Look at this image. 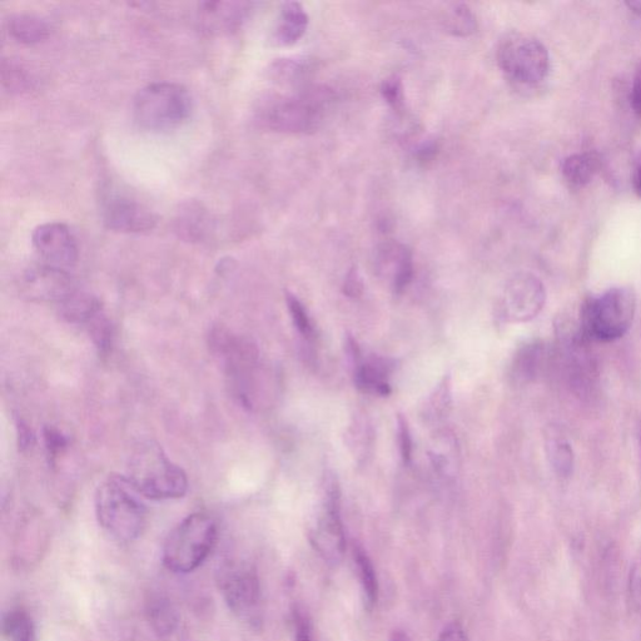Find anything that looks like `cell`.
<instances>
[{
    "label": "cell",
    "instance_id": "cell-40",
    "mask_svg": "<svg viewBox=\"0 0 641 641\" xmlns=\"http://www.w3.org/2000/svg\"><path fill=\"white\" fill-rule=\"evenodd\" d=\"M295 630L296 641H312L310 624L300 613L295 614Z\"/></svg>",
    "mask_w": 641,
    "mask_h": 641
},
{
    "label": "cell",
    "instance_id": "cell-29",
    "mask_svg": "<svg viewBox=\"0 0 641 641\" xmlns=\"http://www.w3.org/2000/svg\"><path fill=\"white\" fill-rule=\"evenodd\" d=\"M3 86L9 92L23 93L33 87L32 74L14 59H4L2 63Z\"/></svg>",
    "mask_w": 641,
    "mask_h": 641
},
{
    "label": "cell",
    "instance_id": "cell-17",
    "mask_svg": "<svg viewBox=\"0 0 641 641\" xmlns=\"http://www.w3.org/2000/svg\"><path fill=\"white\" fill-rule=\"evenodd\" d=\"M251 4L245 2H206L200 4L201 19L210 32H232L245 22Z\"/></svg>",
    "mask_w": 641,
    "mask_h": 641
},
{
    "label": "cell",
    "instance_id": "cell-31",
    "mask_svg": "<svg viewBox=\"0 0 641 641\" xmlns=\"http://www.w3.org/2000/svg\"><path fill=\"white\" fill-rule=\"evenodd\" d=\"M206 222L205 212L198 206H190L181 213L180 230L191 240H200L206 233Z\"/></svg>",
    "mask_w": 641,
    "mask_h": 641
},
{
    "label": "cell",
    "instance_id": "cell-11",
    "mask_svg": "<svg viewBox=\"0 0 641 641\" xmlns=\"http://www.w3.org/2000/svg\"><path fill=\"white\" fill-rule=\"evenodd\" d=\"M545 302L544 283L533 273L521 272L506 283L501 297V315L514 324L529 322L543 311Z\"/></svg>",
    "mask_w": 641,
    "mask_h": 641
},
{
    "label": "cell",
    "instance_id": "cell-19",
    "mask_svg": "<svg viewBox=\"0 0 641 641\" xmlns=\"http://www.w3.org/2000/svg\"><path fill=\"white\" fill-rule=\"evenodd\" d=\"M429 457L437 475L446 481L455 480L460 469V449L451 431H436L431 437Z\"/></svg>",
    "mask_w": 641,
    "mask_h": 641
},
{
    "label": "cell",
    "instance_id": "cell-37",
    "mask_svg": "<svg viewBox=\"0 0 641 641\" xmlns=\"http://www.w3.org/2000/svg\"><path fill=\"white\" fill-rule=\"evenodd\" d=\"M630 596L634 604L641 608V565L635 566L630 575Z\"/></svg>",
    "mask_w": 641,
    "mask_h": 641
},
{
    "label": "cell",
    "instance_id": "cell-1",
    "mask_svg": "<svg viewBox=\"0 0 641 641\" xmlns=\"http://www.w3.org/2000/svg\"><path fill=\"white\" fill-rule=\"evenodd\" d=\"M210 346L225 371L233 397L243 407L255 409L260 404L266 376L256 344L223 327H215L210 334Z\"/></svg>",
    "mask_w": 641,
    "mask_h": 641
},
{
    "label": "cell",
    "instance_id": "cell-33",
    "mask_svg": "<svg viewBox=\"0 0 641 641\" xmlns=\"http://www.w3.org/2000/svg\"><path fill=\"white\" fill-rule=\"evenodd\" d=\"M382 97L390 104L395 111L404 109V87H402L401 78L392 76L385 79L381 86Z\"/></svg>",
    "mask_w": 641,
    "mask_h": 641
},
{
    "label": "cell",
    "instance_id": "cell-35",
    "mask_svg": "<svg viewBox=\"0 0 641 641\" xmlns=\"http://www.w3.org/2000/svg\"><path fill=\"white\" fill-rule=\"evenodd\" d=\"M44 439H46L47 449L49 454L56 456L67 446V439L61 432L54 429H47L44 432Z\"/></svg>",
    "mask_w": 641,
    "mask_h": 641
},
{
    "label": "cell",
    "instance_id": "cell-9",
    "mask_svg": "<svg viewBox=\"0 0 641 641\" xmlns=\"http://www.w3.org/2000/svg\"><path fill=\"white\" fill-rule=\"evenodd\" d=\"M218 585L228 608L252 625L260 623L261 584L251 564L228 561L218 570Z\"/></svg>",
    "mask_w": 641,
    "mask_h": 641
},
{
    "label": "cell",
    "instance_id": "cell-10",
    "mask_svg": "<svg viewBox=\"0 0 641 641\" xmlns=\"http://www.w3.org/2000/svg\"><path fill=\"white\" fill-rule=\"evenodd\" d=\"M324 481V501L311 533V543L322 558L336 564L346 550L345 529L341 519V491L335 475L326 474Z\"/></svg>",
    "mask_w": 641,
    "mask_h": 641
},
{
    "label": "cell",
    "instance_id": "cell-20",
    "mask_svg": "<svg viewBox=\"0 0 641 641\" xmlns=\"http://www.w3.org/2000/svg\"><path fill=\"white\" fill-rule=\"evenodd\" d=\"M545 450L551 467L561 479L573 475L575 454L568 437L559 426L550 425L545 430Z\"/></svg>",
    "mask_w": 641,
    "mask_h": 641
},
{
    "label": "cell",
    "instance_id": "cell-14",
    "mask_svg": "<svg viewBox=\"0 0 641 641\" xmlns=\"http://www.w3.org/2000/svg\"><path fill=\"white\" fill-rule=\"evenodd\" d=\"M102 218L108 230L122 233L148 232L157 225V217L149 208L122 195L106 197Z\"/></svg>",
    "mask_w": 641,
    "mask_h": 641
},
{
    "label": "cell",
    "instance_id": "cell-38",
    "mask_svg": "<svg viewBox=\"0 0 641 641\" xmlns=\"http://www.w3.org/2000/svg\"><path fill=\"white\" fill-rule=\"evenodd\" d=\"M439 641H467V636L459 623H451L441 631Z\"/></svg>",
    "mask_w": 641,
    "mask_h": 641
},
{
    "label": "cell",
    "instance_id": "cell-30",
    "mask_svg": "<svg viewBox=\"0 0 641 641\" xmlns=\"http://www.w3.org/2000/svg\"><path fill=\"white\" fill-rule=\"evenodd\" d=\"M447 23H449L450 32L459 37L470 36L477 29L476 18L467 4H457L452 8Z\"/></svg>",
    "mask_w": 641,
    "mask_h": 641
},
{
    "label": "cell",
    "instance_id": "cell-3",
    "mask_svg": "<svg viewBox=\"0 0 641 641\" xmlns=\"http://www.w3.org/2000/svg\"><path fill=\"white\" fill-rule=\"evenodd\" d=\"M335 101L326 87H306L293 96H272L263 102L258 119L271 131L308 134L317 131Z\"/></svg>",
    "mask_w": 641,
    "mask_h": 641
},
{
    "label": "cell",
    "instance_id": "cell-13",
    "mask_svg": "<svg viewBox=\"0 0 641 641\" xmlns=\"http://www.w3.org/2000/svg\"><path fill=\"white\" fill-rule=\"evenodd\" d=\"M34 248L46 265L68 271L78 261L76 238L66 225L48 222L33 231Z\"/></svg>",
    "mask_w": 641,
    "mask_h": 641
},
{
    "label": "cell",
    "instance_id": "cell-25",
    "mask_svg": "<svg viewBox=\"0 0 641 641\" xmlns=\"http://www.w3.org/2000/svg\"><path fill=\"white\" fill-rule=\"evenodd\" d=\"M4 635L9 641H37L36 625L26 610H9L3 618Z\"/></svg>",
    "mask_w": 641,
    "mask_h": 641
},
{
    "label": "cell",
    "instance_id": "cell-44",
    "mask_svg": "<svg viewBox=\"0 0 641 641\" xmlns=\"http://www.w3.org/2000/svg\"><path fill=\"white\" fill-rule=\"evenodd\" d=\"M640 446H641V427H640Z\"/></svg>",
    "mask_w": 641,
    "mask_h": 641
},
{
    "label": "cell",
    "instance_id": "cell-22",
    "mask_svg": "<svg viewBox=\"0 0 641 641\" xmlns=\"http://www.w3.org/2000/svg\"><path fill=\"white\" fill-rule=\"evenodd\" d=\"M149 625L159 638H170L180 624L176 606L166 596L154 595L147 603Z\"/></svg>",
    "mask_w": 641,
    "mask_h": 641
},
{
    "label": "cell",
    "instance_id": "cell-4",
    "mask_svg": "<svg viewBox=\"0 0 641 641\" xmlns=\"http://www.w3.org/2000/svg\"><path fill=\"white\" fill-rule=\"evenodd\" d=\"M138 495L124 476H108L98 486L94 499L98 523L121 543H132L146 529L147 509Z\"/></svg>",
    "mask_w": 641,
    "mask_h": 641
},
{
    "label": "cell",
    "instance_id": "cell-6",
    "mask_svg": "<svg viewBox=\"0 0 641 641\" xmlns=\"http://www.w3.org/2000/svg\"><path fill=\"white\" fill-rule=\"evenodd\" d=\"M636 295L633 288L614 287L581 306L580 330L588 341L613 342L633 325Z\"/></svg>",
    "mask_w": 641,
    "mask_h": 641
},
{
    "label": "cell",
    "instance_id": "cell-21",
    "mask_svg": "<svg viewBox=\"0 0 641 641\" xmlns=\"http://www.w3.org/2000/svg\"><path fill=\"white\" fill-rule=\"evenodd\" d=\"M308 14L300 3L287 2L282 4L280 19H278L275 42L278 46H292L306 33Z\"/></svg>",
    "mask_w": 641,
    "mask_h": 641
},
{
    "label": "cell",
    "instance_id": "cell-26",
    "mask_svg": "<svg viewBox=\"0 0 641 641\" xmlns=\"http://www.w3.org/2000/svg\"><path fill=\"white\" fill-rule=\"evenodd\" d=\"M354 558L357 570H359L362 589H364L366 604L372 608L377 601V596H379V583H377L374 565L365 550L359 545L354 546Z\"/></svg>",
    "mask_w": 641,
    "mask_h": 641
},
{
    "label": "cell",
    "instance_id": "cell-23",
    "mask_svg": "<svg viewBox=\"0 0 641 641\" xmlns=\"http://www.w3.org/2000/svg\"><path fill=\"white\" fill-rule=\"evenodd\" d=\"M7 27L9 36L22 44L41 43L49 37L47 22L33 14H16L9 18Z\"/></svg>",
    "mask_w": 641,
    "mask_h": 641
},
{
    "label": "cell",
    "instance_id": "cell-36",
    "mask_svg": "<svg viewBox=\"0 0 641 641\" xmlns=\"http://www.w3.org/2000/svg\"><path fill=\"white\" fill-rule=\"evenodd\" d=\"M344 292L352 298L360 297L362 292H364V283H362L359 272L356 270H351L349 275H347Z\"/></svg>",
    "mask_w": 641,
    "mask_h": 641
},
{
    "label": "cell",
    "instance_id": "cell-43",
    "mask_svg": "<svg viewBox=\"0 0 641 641\" xmlns=\"http://www.w3.org/2000/svg\"><path fill=\"white\" fill-rule=\"evenodd\" d=\"M626 6H628L631 11L638 14V16L641 18V2H628L626 3Z\"/></svg>",
    "mask_w": 641,
    "mask_h": 641
},
{
    "label": "cell",
    "instance_id": "cell-12",
    "mask_svg": "<svg viewBox=\"0 0 641 641\" xmlns=\"http://www.w3.org/2000/svg\"><path fill=\"white\" fill-rule=\"evenodd\" d=\"M21 291L28 300L62 305L79 290L68 271L43 263L24 272Z\"/></svg>",
    "mask_w": 641,
    "mask_h": 641
},
{
    "label": "cell",
    "instance_id": "cell-41",
    "mask_svg": "<svg viewBox=\"0 0 641 641\" xmlns=\"http://www.w3.org/2000/svg\"><path fill=\"white\" fill-rule=\"evenodd\" d=\"M633 186L636 195L641 198V161L635 166L633 173Z\"/></svg>",
    "mask_w": 641,
    "mask_h": 641
},
{
    "label": "cell",
    "instance_id": "cell-39",
    "mask_svg": "<svg viewBox=\"0 0 641 641\" xmlns=\"http://www.w3.org/2000/svg\"><path fill=\"white\" fill-rule=\"evenodd\" d=\"M631 107L636 116L641 118V67L635 73L633 88H631Z\"/></svg>",
    "mask_w": 641,
    "mask_h": 641
},
{
    "label": "cell",
    "instance_id": "cell-18",
    "mask_svg": "<svg viewBox=\"0 0 641 641\" xmlns=\"http://www.w3.org/2000/svg\"><path fill=\"white\" fill-rule=\"evenodd\" d=\"M551 354L543 342H530L516 352L511 364V379L516 385H526L539 379L550 365Z\"/></svg>",
    "mask_w": 641,
    "mask_h": 641
},
{
    "label": "cell",
    "instance_id": "cell-42",
    "mask_svg": "<svg viewBox=\"0 0 641 641\" xmlns=\"http://www.w3.org/2000/svg\"><path fill=\"white\" fill-rule=\"evenodd\" d=\"M390 641H412L409 638V635L402 633V631H395L394 634H392Z\"/></svg>",
    "mask_w": 641,
    "mask_h": 641
},
{
    "label": "cell",
    "instance_id": "cell-24",
    "mask_svg": "<svg viewBox=\"0 0 641 641\" xmlns=\"http://www.w3.org/2000/svg\"><path fill=\"white\" fill-rule=\"evenodd\" d=\"M600 168V159L595 153H576L565 159L563 175L570 185L584 187L593 180Z\"/></svg>",
    "mask_w": 641,
    "mask_h": 641
},
{
    "label": "cell",
    "instance_id": "cell-34",
    "mask_svg": "<svg viewBox=\"0 0 641 641\" xmlns=\"http://www.w3.org/2000/svg\"><path fill=\"white\" fill-rule=\"evenodd\" d=\"M397 424H399V431H397V434H399L401 456L402 459H404L405 464H409L412 457V437L410 427L402 415L399 416Z\"/></svg>",
    "mask_w": 641,
    "mask_h": 641
},
{
    "label": "cell",
    "instance_id": "cell-5",
    "mask_svg": "<svg viewBox=\"0 0 641 641\" xmlns=\"http://www.w3.org/2000/svg\"><path fill=\"white\" fill-rule=\"evenodd\" d=\"M218 525L211 515H188L167 536L163 564L172 573L190 574L200 568L217 544Z\"/></svg>",
    "mask_w": 641,
    "mask_h": 641
},
{
    "label": "cell",
    "instance_id": "cell-15",
    "mask_svg": "<svg viewBox=\"0 0 641 641\" xmlns=\"http://www.w3.org/2000/svg\"><path fill=\"white\" fill-rule=\"evenodd\" d=\"M377 271L390 281L396 293H401L414 278V258L409 247L400 242L387 241L379 247L376 256Z\"/></svg>",
    "mask_w": 641,
    "mask_h": 641
},
{
    "label": "cell",
    "instance_id": "cell-16",
    "mask_svg": "<svg viewBox=\"0 0 641 641\" xmlns=\"http://www.w3.org/2000/svg\"><path fill=\"white\" fill-rule=\"evenodd\" d=\"M354 379L357 389L365 394L387 396L391 394L389 376L395 369L394 361L385 357L371 356L354 365Z\"/></svg>",
    "mask_w": 641,
    "mask_h": 641
},
{
    "label": "cell",
    "instance_id": "cell-7",
    "mask_svg": "<svg viewBox=\"0 0 641 641\" xmlns=\"http://www.w3.org/2000/svg\"><path fill=\"white\" fill-rule=\"evenodd\" d=\"M193 101L181 84L157 82L139 89L133 99V117L149 132L173 131L191 117Z\"/></svg>",
    "mask_w": 641,
    "mask_h": 641
},
{
    "label": "cell",
    "instance_id": "cell-32",
    "mask_svg": "<svg viewBox=\"0 0 641 641\" xmlns=\"http://www.w3.org/2000/svg\"><path fill=\"white\" fill-rule=\"evenodd\" d=\"M288 311L293 321V325L306 340L311 341L315 339V330H313L310 316H308L305 306L298 300L292 293H287L286 296Z\"/></svg>",
    "mask_w": 641,
    "mask_h": 641
},
{
    "label": "cell",
    "instance_id": "cell-8",
    "mask_svg": "<svg viewBox=\"0 0 641 641\" xmlns=\"http://www.w3.org/2000/svg\"><path fill=\"white\" fill-rule=\"evenodd\" d=\"M498 62L506 77L523 87L543 83L550 71L548 49L538 39L510 33L501 41Z\"/></svg>",
    "mask_w": 641,
    "mask_h": 641
},
{
    "label": "cell",
    "instance_id": "cell-2",
    "mask_svg": "<svg viewBox=\"0 0 641 641\" xmlns=\"http://www.w3.org/2000/svg\"><path fill=\"white\" fill-rule=\"evenodd\" d=\"M127 479L143 498L163 501L180 499L188 490L186 472L167 456L157 442L143 441L129 456Z\"/></svg>",
    "mask_w": 641,
    "mask_h": 641
},
{
    "label": "cell",
    "instance_id": "cell-27",
    "mask_svg": "<svg viewBox=\"0 0 641 641\" xmlns=\"http://www.w3.org/2000/svg\"><path fill=\"white\" fill-rule=\"evenodd\" d=\"M271 73L276 82L285 84V86H305L308 66L306 63L296 61V59H280L273 64Z\"/></svg>",
    "mask_w": 641,
    "mask_h": 641
},
{
    "label": "cell",
    "instance_id": "cell-28",
    "mask_svg": "<svg viewBox=\"0 0 641 641\" xmlns=\"http://www.w3.org/2000/svg\"><path fill=\"white\" fill-rule=\"evenodd\" d=\"M450 377H445L429 397L425 406V417L429 421L444 420L451 409Z\"/></svg>",
    "mask_w": 641,
    "mask_h": 641
}]
</instances>
